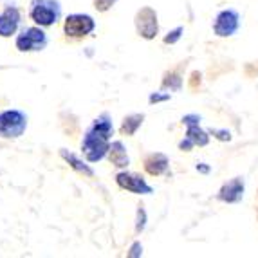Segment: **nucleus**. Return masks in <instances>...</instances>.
Listing matches in <instances>:
<instances>
[{
  "label": "nucleus",
  "mask_w": 258,
  "mask_h": 258,
  "mask_svg": "<svg viewBox=\"0 0 258 258\" xmlns=\"http://www.w3.org/2000/svg\"><path fill=\"white\" fill-rule=\"evenodd\" d=\"M29 17L40 27H51L61 18V4L58 0H31Z\"/></svg>",
  "instance_id": "2"
},
{
  "label": "nucleus",
  "mask_w": 258,
  "mask_h": 258,
  "mask_svg": "<svg viewBox=\"0 0 258 258\" xmlns=\"http://www.w3.org/2000/svg\"><path fill=\"white\" fill-rule=\"evenodd\" d=\"M182 33H184V29L182 27H175L173 31H170L166 36H164V43H168V45H172V43H177L179 40H181Z\"/></svg>",
  "instance_id": "18"
},
{
  "label": "nucleus",
  "mask_w": 258,
  "mask_h": 258,
  "mask_svg": "<svg viewBox=\"0 0 258 258\" xmlns=\"http://www.w3.org/2000/svg\"><path fill=\"white\" fill-rule=\"evenodd\" d=\"M170 94H163V92H152L150 98H148V103H161V101H168Z\"/></svg>",
  "instance_id": "20"
},
{
  "label": "nucleus",
  "mask_w": 258,
  "mask_h": 258,
  "mask_svg": "<svg viewBox=\"0 0 258 258\" xmlns=\"http://www.w3.org/2000/svg\"><path fill=\"white\" fill-rule=\"evenodd\" d=\"M108 159L116 168H126L130 164V157L126 154V148L123 141H112L108 148Z\"/></svg>",
  "instance_id": "12"
},
{
  "label": "nucleus",
  "mask_w": 258,
  "mask_h": 258,
  "mask_svg": "<svg viewBox=\"0 0 258 258\" xmlns=\"http://www.w3.org/2000/svg\"><path fill=\"white\" fill-rule=\"evenodd\" d=\"M186 126H188V130H186V138L194 143V145L206 147L208 143H210V136L199 126V123H189V125H186Z\"/></svg>",
  "instance_id": "15"
},
{
  "label": "nucleus",
  "mask_w": 258,
  "mask_h": 258,
  "mask_svg": "<svg viewBox=\"0 0 258 258\" xmlns=\"http://www.w3.org/2000/svg\"><path fill=\"white\" fill-rule=\"evenodd\" d=\"M194 147H195V145H194V143H191V141H189L188 138H184L181 143H179V148H181L182 152H189Z\"/></svg>",
  "instance_id": "22"
},
{
  "label": "nucleus",
  "mask_w": 258,
  "mask_h": 258,
  "mask_svg": "<svg viewBox=\"0 0 258 258\" xmlns=\"http://www.w3.org/2000/svg\"><path fill=\"white\" fill-rule=\"evenodd\" d=\"M116 2L117 0H94V8L98 9L99 13H105V11H108Z\"/></svg>",
  "instance_id": "19"
},
{
  "label": "nucleus",
  "mask_w": 258,
  "mask_h": 258,
  "mask_svg": "<svg viewBox=\"0 0 258 258\" xmlns=\"http://www.w3.org/2000/svg\"><path fill=\"white\" fill-rule=\"evenodd\" d=\"M116 182L119 188L126 189L130 194L136 195H150L154 194V188L148 184L141 175L138 173H130V172H119L116 175Z\"/></svg>",
  "instance_id": "7"
},
{
  "label": "nucleus",
  "mask_w": 258,
  "mask_h": 258,
  "mask_svg": "<svg viewBox=\"0 0 258 258\" xmlns=\"http://www.w3.org/2000/svg\"><path fill=\"white\" fill-rule=\"evenodd\" d=\"M213 134H217V138H219L220 141H229V139H231V134H229L228 130H213Z\"/></svg>",
  "instance_id": "23"
},
{
  "label": "nucleus",
  "mask_w": 258,
  "mask_h": 258,
  "mask_svg": "<svg viewBox=\"0 0 258 258\" xmlns=\"http://www.w3.org/2000/svg\"><path fill=\"white\" fill-rule=\"evenodd\" d=\"M128 256L130 258H139V256H143V245H141V242H134V244L130 245Z\"/></svg>",
  "instance_id": "21"
},
{
  "label": "nucleus",
  "mask_w": 258,
  "mask_h": 258,
  "mask_svg": "<svg viewBox=\"0 0 258 258\" xmlns=\"http://www.w3.org/2000/svg\"><path fill=\"white\" fill-rule=\"evenodd\" d=\"M197 170H199L201 173H208V172H210V168H208L204 163H203V164H197Z\"/></svg>",
  "instance_id": "24"
},
{
  "label": "nucleus",
  "mask_w": 258,
  "mask_h": 258,
  "mask_svg": "<svg viewBox=\"0 0 258 258\" xmlns=\"http://www.w3.org/2000/svg\"><path fill=\"white\" fill-rule=\"evenodd\" d=\"M60 155H61V159H63L65 163H69L71 168H73V170H76L78 173H82V175H85V177H94V170H92V168L89 166L85 161L80 159L76 154H73V152L61 148Z\"/></svg>",
  "instance_id": "13"
},
{
  "label": "nucleus",
  "mask_w": 258,
  "mask_h": 258,
  "mask_svg": "<svg viewBox=\"0 0 258 258\" xmlns=\"http://www.w3.org/2000/svg\"><path fill=\"white\" fill-rule=\"evenodd\" d=\"M147 228V211L145 208H138V215H136V233H143Z\"/></svg>",
  "instance_id": "17"
},
{
  "label": "nucleus",
  "mask_w": 258,
  "mask_h": 258,
  "mask_svg": "<svg viewBox=\"0 0 258 258\" xmlns=\"http://www.w3.org/2000/svg\"><path fill=\"white\" fill-rule=\"evenodd\" d=\"M145 172L152 177H157V175H163V173L168 172V168H170V161L164 154H159V152H155V154H150L145 157Z\"/></svg>",
  "instance_id": "10"
},
{
  "label": "nucleus",
  "mask_w": 258,
  "mask_h": 258,
  "mask_svg": "<svg viewBox=\"0 0 258 258\" xmlns=\"http://www.w3.org/2000/svg\"><path fill=\"white\" fill-rule=\"evenodd\" d=\"M143 121H145V114H130L123 119L121 125V134L123 136H136L139 128H141Z\"/></svg>",
  "instance_id": "14"
},
{
  "label": "nucleus",
  "mask_w": 258,
  "mask_h": 258,
  "mask_svg": "<svg viewBox=\"0 0 258 258\" xmlns=\"http://www.w3.org/2000/svg\"><path fill=\"white\" fill-rule=\"evenodd\" d=\"M27 130V116L22 110L9 108L0 112V138L17 139Z\"/></svg>",
  "instance_id": "3"
},
{
  "label": "nucleus",
  "mask_w": 258,
  "mask_h": 258,
  "mask_svg": "<svg viewBox=\"0 0 258 258\" xmlns=\"http://www.w3.org/2000/svg\"><path fill=\"white\" fill-rule=\"evenodd\" d=\"M136 29L138 35L145 40H154L159 33V22H157V13L152 8H141L136 13Z\"/></svg>",
  "instance_id": "6"
},
{
  "label": "nucleus",
  "mask_w": 258,
  "mask_h": 258,
  "mask_svg": "<svg viewBox=\"0 0 258 258\" xmlns=\"http://www.w3.org/2000/svg\"><path fill=\"white\" fill-rule=\"evenodd\" d=\"M20 11L15 6H6V9L0 13V36L2 38H9L18 31L20 26Z\"/></svg>",
  "instance_id": "9"
},
{
  "label": "nucleus",
  "mask_w": 258,
  "mask_h": 258,
  "mask_svg": "<svg viewBox=\"0 0 258 258\" xmlns=\"http://www.w3.org/2000/svg\"><path fill=\"white\" fill-rule=\"evenodd\" d=\"M182 85V80L179 74L175 73H168L164 74V80H163V89H170V91H179Z\"/></svg>",
  "instance_id": "16"
},
{
  "label": "nucleus",
  "mask_w": 258,
  "mask_h": 258,
  "mask_svg": "<svg viewBox=\"0 0 258 258\" xmlns=\"http://www.w3.org/2000/svg\"><path fill=\"white\" fill-rule=\"evenodd\" d=\"M47 33L42 27H26L17 35L15 45L20 52H35L43 51L47 47Z\"/></svg>",
  "instance_id": "4"
},
{
  "label": "nucleus",
  "mask_w": 258,
  "mask_h": 258,
  "mask_svg": "<svg viewBox=\"0 0 258 258\" xmlns=\"http://www.w3.org/2000/svg\"><path fill=\"white\" fill-rule=\"evenodd\" d=\"M112 136H114L112 117L108 112H103L92 121V125L85 130V136H83L82 152L89 163H99L107 157Z\"/></svg>",
  "instance_id": "1"
},
{
  "label": "nucleus",
  "mask_w": 258,
  "mask_h": 258,
  "mask_svg": "<svg viewBox=\"0 0 258 258\" xmlns=\"http://www.w3.org/2000/svg\"><path fill=\"white\" fill-rule=\"evenodd\" d=\"M94 29H96V22L91 15L73 13L65 18L63 31H65V35L71 36V38H83V36H89Z\"/></svg>",
  "instance_id": "5"
},
{
  "label": "nucleus",
  "mask_w": 258,
  "mask_h": 258,
  "mask_svg": "<svg viewBox=\"0 0 258 258\" xmlns=\"http://www.w3.org/2000/svg\"><path fill=\"white\" fill-rule=\"evenodd\" d=\"M242 195H244V181L240 177H235L229 182H226L219 191V199L224 203H238Z\"/></svg>",
  "instance_id": "11"
},
{
  "label": "nucleus",
  "mask_w": 258,
  "mask_h": 258,
  "mask_svg": "<svg viewBox=\"0 0 258 258\" xmlns=\"http://www.w3.org/2000/svg\"><path fill=\"white\" fill-rule=\"evenodd\" d=\"M238 26H240V17L235 9H226V11H220L215 18V24H213V31H215L217 36H231L237 33Z\"/></svg>",
  "instance_id": "8"
}]
</instances>
